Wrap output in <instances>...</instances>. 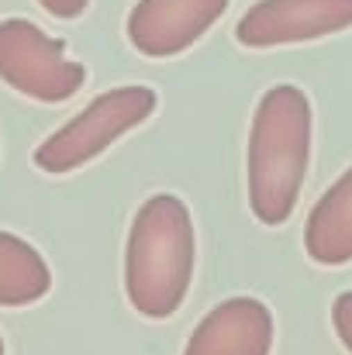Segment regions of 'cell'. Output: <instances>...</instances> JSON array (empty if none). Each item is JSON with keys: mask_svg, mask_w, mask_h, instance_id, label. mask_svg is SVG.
I'll use <instances>...</instances> for the list:
<instances>
[{"mask_svg": "<svg viewBox=\"0 0 352 355\" xmlns=\"http://www.w3.org/2000/svg\"><path fill=\"white\" fill-rule=\"evenodd\" d=\"M311 162V101L294 83L269 87L252 114L245 176L255 221L276 228L290 221Z\"/></svg>", "mask_w": 352, "mask_h": 355, "instance_id": "obj_1", "label": "cell"}, {"mask_svg": "<svg viewBox=\"0 0 352 355\" xmlns=\"http://www.w3.org/2000/svg\"><path fill=\"white\" fill-rule=\"evenodd\" d=\"M197 235L190 207L176 193L149 197L131 218L124 245V293L128 304L149 318H173L194 283Z\"/></svg>", "mask_w": 352, "mask_h": 355, "instance_id": "obj_2", "label": "cell"}, {"mask_svg": "<svg viewBox=\"0 0 352 355\" xmlns=\"http://www.w3.org/2000/svg\"><path fill=\"white\" fill-rule=\"evenodd\" d=\"M159 94L152 87H115L101 97H94L73 121H66L59 131H52L35 148V166L52 176L76 173L80 166L94 162L104 148H111L121 135L135 131L138 124L156 114Z\"/></svg>", "mask_w": 352, "mask_h": 355, "instance_id": "obj_3", "label": "cell"}, {"mask_svg": "<svg viewBox=\"0 0 352 355\" xmlns=\"http://www.w3.org/2000/svg\"><path fill=\"white\" fill-rule=\"evenodd\" d=\"M0 80L28 101L62 104L87 83V66L66 55V42L49 38L28 17L0 21Z\"/></svg>", "mask_w": 352, "mask_h": 355, "instance_id": "obj_4", "label": "cell"}, {"mask_svg": "<svg viewBox=\"0 0 352 355\" xmlns=\"http://www.w3.org/2000/svg\"><path fill=\"white\" fill-rule=\"evenodd\" d=\"M352 28V0H255L235 24L245 49H280Z\"/></svg>", "mask_w": 352, "mask_h": 355, "instance_id": "obj_5", "label": "cell"}, {"mask_svg": "<svg viewBox=\"0 0 352 355\" xmlns=\"http://www.w3.org/2000/svg\"><path fill=\"white\" fill-rule=\"evenodd\" d=\"M232 0H138L128 14V42L149 59H169L201 42Z\"/></svg>", "mask_w": 352, "mask_h": 355, "instance_id": "obj_6", "label": "cell"}, {"mask_svg": "<svg viewBox=\"0 0 352 355\" xmlns=\"http://www.w3.org/2000/svg\"><path fill=\"white\" fill-rule=\"evenodd\" d=\"M273 335V311L259 297H228L201 318L183 355H269Z\"/></svg>", "mask_w": 352, "mask_h": 355, "instance_id": "obj_7", "label": "cell"}, {"mask_svg": "<svg viewBox=\"0 0 352 355\" xmlns=\"http://www.w3.org/2000/svg\"><path fill=\"white\" fill-rule=\"evenodd\" d=\"M304 252L318 266L352 262V166L318 197L304 225Z\"/></svg>", "mask_w": 352, "mask_h": 355, "instance_id": "obj_8", "label": "cell"}, {"mask_svg": "<svg viewBox=\"0 0 352 355\" xmlns=\"http://www.w3.org/2000/svg\"><path fill=\"white\" fill-rule=\"evenodd\" d=\"M52 290V269L21 235L0 232V307L38 304Z\"/></svg>", "mask_w": 352, "mask_h": 355, "instance_id": "obj_9", "label": "cell"}, {"mask_svg": "<svg viewBox=\"0 0 352 355\" xmlns=\"http://www.w3.org/2000/svg\"><path fill=\"white\" fill-rule=\"evenodd\" d=\"M332 324H335L339 342L352 352V290L335 297V304H332Z\"/></svg>", "mask_w": 352, "mask_h": 355, "instance_id": "obj_10", "label": "cell"}, {"mask_svg": "<svg viewBox=\"0 0 352 355\" xmlns=\"http://www.w3.org/2000/svg\"><path fill=\"white\" fill-rule=\"evenodd\" d=\"M52 17H59V21H73V17H80L83 10H87V3L90 0H38Z\"/></svg>", "mask_w": 352, "mask_h": 355, "instance_id": "obj_11", "label": "cell"}, {"mask_svg": "<svg viewBox=\"0 0 352 355\" xmlns=\"http://www.w3.org/2000/svg\"><path fill=\"white\" fill-rule=\"evenodd\" d=\"M0 355H3V338H0Z\"/></svg>", "mask_w": 352, "mask_h": 355, "instance_id": "obj_12", "label": "cell"}]
</instances>
